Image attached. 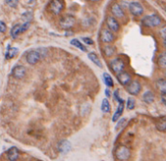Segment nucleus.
<instances>
[{
  "label": "nucleus",
  "mask_w": 166,
  "mask_h": 161,
  "mask_svg": "<svg viewBox=\"0 0 166 161\" xmlns=\"http://www.w3.org/2000/svg\"><path fill=\"white\" fill-rule=\"evenodd\" d=\"M106 25H108L110 31H118V30H119L118 22L116 21V19L111 17V16H109V17L106 18Z\"/></svg>",
  "instance_id": "nucleus-14"
},
{
  "label": "nucleus",
  "mask_w": 166,
  "mask_h": 161,
  "mask_svg": "<svg viewBox=\"0 0 166 161\" xmlns=\"http://www.w3.org/2000/svg\"><path fill=\"white\" fill-rule=\"evenodd\" d=\"M49 9L54 15H59L64 9V3L61 0H52L49 4Z\"/></svg>",
  "instance_id": "nucleus-6"
},
{
  "label": "nucleus",
  "mask_w": 166,
  "mask_h": 161,
  "mask_svg": "<svg viewBox=\"0 0 166 161\" xmlns=\"http://www.w3.org/2000/svg\"><path fill=\"white\" fill-rule=\"evenodd\" d=\"M7 154V158L10 161H17L19 159L20 156V152H19V149L16 147H12L8 149V151L6 152Z\"/></svg>",
  "instance_id": "nucleus-13"
},
{
  "label": "nucleus",
  "mask_w": 166,
  "mask_h": 161,
  "mask_svg": "<svg viewBox=\"0 0 166 161\" xmlns=\"http://www.w3.org/2000/svg\"><path fill=\"white\" fill-rule=\"evenodd\" d=\"M71 44L73 45V46H75L76 48H78V49H80L81 51H84V52H86V51H87L86 47H85V46L81 43V42H80L78 39H71Z\"/></svg>",
  "instance_id": "nucleus-25"
},
{
  "label": "nucleus",
  "mask_w": 166,
  "mask_h": 161,
  "mask_svg": "<svg viewBox=\"0 0 166 161\" xmlns=\"http://www.w3.org/2000/svg\"><path fill=\"white\" fill-rule=\"evenodd\" d=\"M7 4L11 7H16L18 4V0H6Z\"/></svg>",
  "instance_id": "nucleus-31"
},
{
  "label": "nucleus",
  "mask_w": 166,
  "mask_h": 161,
  "mask_svg": "<svg viewBox=\"0 0 166 161\" xmlns=\"http://www.w3.org/2000/svg\"><path fill=\"white\" fill-rule=\"evenodd\" d=\"M111 13L114 15V17L116 18H122L124 17V12L121 8L119 4H114L111 6Z\"/></svg>",
  "instance_id": "nucleus-15"
},
{
  "label": "nucleus",
  "mask_w": 166,
  "mask_h": 161,
  "mask_svg": "<svg viewBox=\"0 0 166 161\" xmlns=\"http://www.w3.org/2000/svg\"><path fill=\"white\" fill-rule=\"evenodd\" d=\"M125 123H126V119H125V118H123V119H121V120L118 121V123H117L115 129H116V130H120V128L124 126Z\"/></svg>",
  "instance_id": "nucleus-29"
},
{
  "label": "nucleus",
  "mask_w": 166,
  "mask_h": 161,
  "mask_svg": "<svg viewBox=\"0 0 166 161\" xmlns=\"http://www.w3.org/2000/svg\"><path fill=\"white\" fill-rule=\"evenodd\" d=\"M165 76H166V71H165Z\"/></svg>",
  "instance_id": "nucleus-39"
},
{
  "label": "nucleus",
  "mask_w": 166,
  "mask_h": 161,
  "mask_svg": "<svg viewBox=\"0 0 166 161\" xmlns=\"http://www.w3.org/2000/svg\"><path fill=\"white\" fill-rule=\"evenodd\" d=\"M129 11L134 16H140L144 13V8L139 2H131L129 4Z\"/></svg>",
  "instance_id": "nucleus-9"
},
{
  "label": "nucleus",
  "mask_w": 166,
  "mask_h": 161,
  "mask_svg": "<svg viewBox=\"0 0 166 161\" xmlns=\"http://www.w3.org/2000/svg\"><path fill=\"white\" fill-rule=\"evenodd\" d=\"M131 151L130 149L125 146H119L115 150V156L120 161H125L130 158Z\"/></svg>",
  "instance_id": "nucleus-2"
},
{
  "label": "nucleus",
  "mask_w": 166,
  "mask_h": 161,
  "mask_svg": "<svg viewBox=\"0 0 166 161\" xmlns=\"http://www.w3.org/2000/svg\"><path fill=\"white\" fill-rule=\"evenodd\" d=\"M116 78L118 80V82L122 85H128L131 82V76L127 72H121L116 75Z\"/></svg>",
  "instance_id": "nucleus-12"
},
{
  "label": "nucleus",
  "mask_w": 166,
  "mask_h": 161,
  "mask_svg": "<svg viewBox=\"0 0 166 161\" xmlns=\"http://www.w3.org/2000/svg\"><path fill=\"white\" fill-rule=\"evenodd\" d=\"M90 1H92V2H98V1H100V0H90Z\"/></svg>",
  "instance_id": "nucleus-37"
},
{
  "label": "nucleus",
  "mask_w": 166,
  "mask_h": 161,
  "mask_svg": "<svg viewBox=\"0 0 166 161\" xmlns=\"http://www.w3.org/2000/svg\"><path fill=\"white\" fill-rule=\"evenodd\" d=\"M103 80L106 84V85L108 88H112L114 87V80L110 77V75H109L108 73H104L103 74Z\"/></svg>",
  "instance_id": "nucleus-23"
},
{
  "label": "nucleus",
  "mask_w": 166,
  "mask_h": 161,
  "mask_svg": "<svg viewBox=\"0 0 166 161\" xmlns=\"http://www.w3.org/2000/svg\"><path fill=\"white\" fill-rule=\"evenodd\" d=\"M158 65L162 68L166 67V51L162 52L158 57Z\"/></svg>",
  "instance_id": "nucleus-27"
},
{
  "label": "nucleus",
  "mask_w": 166,
  "mask_h": 161,
  "mask_svg": "<svg viewBox=\"0 0 166 161\" xmlns=\"http://www.w3.org/2000/svg\"><path fill=\"white\" fill-rule=\"evenodd\" d=\"M142 23L144 26L149 27V28H154V27H157L160 25V23H161V19L155 14L148 15V16H145L143 18Z\"/></svg>",
  "instance_id": "nucleus-1"
},
{
  "label": "nucleus",
  "mask_w": 166,
  "mask_h": 161,
  "mask_svg": "<svg viewBox=\"0 0 166 161\" xmlns=\"http://www.w3.org/2000/svg\"><path fill=\"white\" fill-rule=\"evenodd\" d=\"M105 93H106V97H110V90L109 89H106V90H105Z\"/></svg>",
  "instance_id": "nucleus-36"
},
{
  "label": "nucleus",
  "mask_w": 166,
  "mask_h": 161,
  "mask_svg": "<svg viewBox=\"0 0 166 161\" xmlns=\"http://www.w3.org/2000/svg\"><path fill=\"white\" fill-rule=\"evenodd\" d=\"M82 40H83L86 44H88V45H92V44L94 43V41L91 39H89V37H82Z\"/></svg>",
  "instance_id": "nucleus-34"
},
{
  "label": "nucleus",
  "mask_w": 166,
  "mask_h": 161,
  "mask_svg": "<svg viewBox=\"0 0 166 161\" xmlns=\"http://www.w3.org/2000/svg\"><path fill=\"white\" fill-rule=\"evenodd\" d=\"M123 109H124V102H120L118 104V107H117L115 113L114 114V116H112V121H114V122L118 121V119L123 113Z\"/></svg>",
  "instance_id": "nucleus-16"
},
{
  "label": "nucleus",
  "mask_w": 166,
  "mask_h": 161,
  "mask_svg": "<svg viewBox=\"0 0 166 161\" xmlns=\"http://www.w3.org/2000/svg\"><path fill=\"white\" fill-rule=\"evenodd\" d=\"M156 89L162 94L166 93V80H163V79L158 80L156 82Z\"/></svg>",
  "instance_id": "nucleus-20"
},
{
  "label": "nucleus",
  "mask_w": 166,
  "mask_h": 161,
  "mask_svg": "<svg viewBox=\"0 0 166 161\" xmlns=\"http://www.w3.org/2000/svg\"><path fill=\"white\" fill-rule=\"evenodd\" d=\"M142 89V85L141 84L138 82V80H133L129 85H127V92L129 93L131 95H137L140 93Z\"/></svg>",
  "instance_id": "nucleus-7"
},
{
  "label": "nucleus",
  "mask_w": 166,
  "mask_h": 161,
  "mask_svg": "<svg viewBox=\"0 0 166 161\" xmlns=\"http://www.w3.org/2000/svg\"><path fill=\"white\" fill-rule=\"evenodd\" d=\"M6 30H7L6 24H5L4 22H2V21H0V33H5Z\"/></svg>",
  "instance_id": "nucleus-30"
},
{
  "label": "nucleus",
  "mask_w": 166,
  "mask_h": 161,
  "mask_svg": "<svg viewBox=\"0 0 166 161\" xmlns=\"http://www.w3.org/2000/svg\"><path fill=\"white\" fill-rule=\"evenodd\" d=\"M110 66L112 71H114V73H115L117 75V74H119V73L124 71L125 64L120 58H115V59H112V60L110 61Z\"/></svg>",
  "instance_id": "nucleus-3"
},
{
  "label": "nucleus",
  "mask_w": 166,
  "mask_h": 161,
  "mask_svg": "<svg viewBox=\"0 0 166 161\" xmlns=\"http://www.w3.org/2000/svg\"><path fill=\"white\" fill-rule=\"evenodd\" d=\"M155 126H156V128L159 131H163V132L166 131V116L161 117L159 120H157Z\"/></svg>",
  "instance_id": "nucleus-22"
},
{
  "label": "nucleus",
  "mask_w": 166,
  "mask_h": 161,
  "mask_svg": "<svg viewBox=\"0 0 166 161\" xmlns=\"http://www.w3.org/2000/svg\"><path fill=\"white\" fill-rule=\"evenodd\" d=\"M40 58H41L40 53L36 50H31L28 52L25 56L26 62H28L29 65H35V64L40 60Z\"/></svg>",
  "instance_id": "nucleus-5"
},
{
  "label": "nucleus",
  "mask_w": 166,
  "mask_h": 161,
  "mask_svg": "<svg viewBox=\"0 0 166 161\" xmlns=\"http://www.w3.org/2000/svg\"><path fill=\"white\" fill-rule=\"evenodd\" d=\"M161 102L166 106V93L161 94Z\"/></svg>",
  "instance_id": "nucleus-35"
},
{
  "label": "nucleus",
  "mask_w": 166,
  "mask_h": 161,
  "mask_svg": "<svg viewBox=\"0 0 166 161\" xmlns=\"http://www.w3.org/2000/svg\"><path fill=\"white\" fill-rule=\"evenodd\" d=\"M114 52H115V48L114 46H111V45H106L104 47V53H105V55L106 56H108V57H110L114 54Z\"/></svg>",
  "instance_id": "nucleus-26"
},
{
  "label": "nucleus",
  "mask_w": 166,
  "mask_h": 161,
  "mask_svg": "<svg viewBox=\"0 0 166 161\" xmlns=\"http://www.w3.org/2000/svg\"><path fill=\"white\" fill-rule=\"evenodd\" d=\"M143 100L145 101L146 103H152L153 102V100H154V94L152 93V92H149V90H148V92H146L144 93L143 95Z\"/></svg>",
  "instance_id": "nucleus-21"
},
{
  "label": "nucleus",
  "mask_w": 166,
  "mask_h": 161,
  "mask_svg": "<svg viewBox=\"0 0 166 161\" xmlns=\"http://www.w3.org/2000/svg\"><path fill=\"white\" fill-rule=\"evenodd\" d=\"M58 149L61 153H68L71 149V142L68 139H62L58 143Z\"/></svg>",
  "instance_id": "nucleus-11"
},
{
  "label": "nucleus",
  "mask_w": 166,
  "mask_h": 161,
  "mask_svg": "<svg viewBox=\"0 0 166 161\" xmlns=\"http://www.w3.org/2000/svg\"><path fill=\"white\" fill-rule=\"evenodd\" d=\"M101 109L104 113H109L110 111V104L109 102V100L106 98H104L102 101V105H101Z\"/></svg>",
  "instance_id": "nucleus-24"
},
{
  "label": "nucleus",
  "mask_w": 166,
  "mask_h": 161,
  "mask_svg": "<svg viewBox=\"0 0 166 161\" xmlns=\"http://www.w3.org/2000/svg\"><path fill=\"white\" fill-rule=\"evenodd\" d=\"M74 24H75V18L71 15L65 16V17L60 20V26L64 30H68V29L72 28Z\"/></svg>",
  "instance_id": "nucleus-4"
},
{
  "label": "nucleus",
  "mask_w": 166,
  "mask_h": 161,
  "mask_svg": "<svg viewBox=\"0 0 166 161\" xmlns=\"http://www.w3.org/2000/svg\"><path fill=\"white\" fill-rule=\"evenodd\" d=\"M114 97H115V100H116V101H118V103H120V102H124V101H123V99L120 98L118 90H115V92H114Z\"/></svg>",
  "instance_id": "nucleus-32"
},
{
  "label": "nucleus",
  "mask_w": 166,
  "mask_h": 161,
  "mask_svg": "<svg viewBox=\"0 0 166 161\" xmlns=\"http://www.w3.org/2000/svg\"><path fill=\"white\" fill-rule=\"evenodd\" d=\"M127 109H129V110H132L135 108V100H134V98L132 97H129L127 99Z\"/></svg>",
  "instance_id": "nucleus-28"
},
{
  "label": "nucleus",
  "mask_w": 166,
  "mask_h": 161,
  "mask_svg": "<svg viewBox=\"0 0 166 161\" xmlns=\"http://www.w3.org/2000/svg\"><path fill=\"white\" fill-rule=\"evenodd\" d=\"M160 35H161V37L164 40L166 39V26L162 27L161 30H160Z\"/></svg>",
  "instance_id": "nucleus-33"
},
{
  "label": "nucleus",
  "mask_w": 166,
  "mask_h": 161,
  "mask_svg": "<svg viewBox=\"0 0 166 161\" xmlns=\"http://www.w3.org/2000/svg\"><path fill=\"white\" fill-rule=\"evenodd\" d=\"M25 73H26V70L24 66L22 65H17L15 66L12 70V75L15 79H18L21 80L23 79L25 76Z\"/></svg>",
  "instance_id": "nucleus-10"
},
{
  "label": "nucleus",
  "mask_w": 166,
  "mask_h": 161,
  "mask_svg": "<svg viewBox=\"0 0 166 161\" xmlns=\"http://www.w3.org/2000/svg\"><path fill=\"white\" fill-rule=\"evenodd\" d=\"M101 40L105 43H110L114 40V35L108 29H103L101 31Z\"/></svg>",
  "instance_id": "nucleus-8"
},
{
  "label": "nucleus",
  "mask_w": 166,
  "mask_h": 161,
  "mask_svg": "<svg viewBox=\"0 0 166 161\" xmlns=\"http://www.w3.org/2000/svg\"><path fill=\"white\" fill-rule=\"evenodd\" d=\"M88 58L95 64V65H97V66L100 67V68L103 67V65H102V63H101V61H100V59H99L98 55L96 54V53H94V52H90L89 54H88Z\"/></svg>",
  "instance_id": "nucleus-19"
},
{
  "label": "nucleus",
  "mask_w": 166,
  "mask_h": 161,
  "mask_svg": "<svg viewBox=\"0 0 166 161\" xmlns=\"http://www.w3.org/2000/svg\"><path fill=\"white\" fill-rule=\"evenodd\" d=\"M163 44H164V46H165V48H166V39L163 41Z\"/></svg>",
  "instance_id": "nucleus-38"
},
{
  "label": "nucleus",
  "mask_w": 166,
  "mask_h": 161,
  "mask_svg": "<svg viewBox=\"0 0 166 161\" xmlns=\"http://www.w3.org/2000/svg\"><path fill=\"white\" fill-rule=\"evenodd\" d=\"M11 36L13 37V39H17V37L19 36L20 34H22V25H15L13 28L11 29Z\"/></svg>",
  "instance_id": "nucleus-17"
},
{
  "label": "nucleus",
  "mask_w": 166,
  "mask_h": 161,
  "mask_svg": "<svg viewBox=\"0 0 166 161\" xmlns=\"http://www.w3.org/2000/svg\"><path fill=\"white\" fill-rule=\"evenodd\" d=\"M18 52H19V49L18 48H16V47H8V49H7V52H6V54H5V57H6V59H12L14 58L16 55L18 54Z\"/></svg>",
  "instance_id": "nucleus-18"
}]
</instances>
